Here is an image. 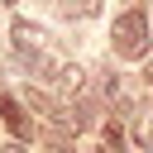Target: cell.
Instances as JSON below:
<instances>
[{
  "instance_id": "277c9868",
  "label": "cell",
  "mask_w": 153,
  "mask_h": 153,
  "mask_svg": "<svg viewBox=\"0 0 153 153\" xmlns=\"http://www.w3.org/2000/svg\"><path fill=\"white\" fill-rule=\"evenodd\" d=\"M81 86H86V72H81V67H72V62H67V67H57V91H67V96H72V91H81Z\"/></svg>"
},
{
  "instance_id": "3957f363",
  "label": "cell",
  "mask_w": 153,
  "mask_h": 153,
  "mask_svg": "<svg viewBox=\"0 0 153 153\" xmlns=\"http://www.w3.org/2000/svg\"><path fill=\"white\" fill-rule=\"evenodd\" d=\"M0 120H5V129L24 143V139H33V120H29V110L14 100V96H0Z\"/></svg>"
},
{
  "instance_id": "8992f818",
  "label": "cell",
  "mask_w": 153,
  "mask_h": 153,
  "mask_svg": "<svg viewBox=\"0 0 153 153\" xmlns=\"http://www.w3.org/2000/svg\"><path fill=\"white\" fill-rule=\"evenodd\" d=\"M53 148H57V153H76V148H72V139H67V134H53Z\"/></svg>"
},
{
  "instance_id": "9c48e42d",
  "label": "cell",
  "mask_w": 153,
  "mask_h": 153,
  "mask_svg": "<svg viewBox=\"0 0 153 153\" xmlns=\"http://www.w3.org/2000/svg\"><path fill=\"white\" fill-rule=\"evenodd\" d=\"M139 139H143V143H148V148H153V129H143V134H139Z\"/></svg>"
},
{
  "instance_id": "ba28073f",
  "label": "cell",
  "mask_w": 153,
  "mask_h": 153,
  "mask_svg": "<svg viewBox=\"0 0 153 153\" xmlns=\"http://www.w3.org/2000/svg\"><path fill=\"white\" fill-rule=\"evenodd\" d=\"M0 153H24V143H5V148H0Z\"/></svg>"
},
{
  "instance_id": "6da1fadb",
  "label": "cell",
  "mask_w": 153,
  "mask_h": 153,
  "mask_svg": "<svg viewBox=\"0 0 153 153\" xmlns=\"http://www.w3.org/2000/svg\"><path fill=\"white\" fill-rule=\"evenodd\" d=\"M110 43H115V57L139 62V57L148 53V14H143V10H124V14L115 19V29H110Z\"/></svg>"
},
{
  "instance_id": "5b68a950",
  "label": "cell",
  "mask_w": 153,
  "mask_h": 153,
  "mask_svg": "<svg viewBox=\"0 0 153 153\" xmlns=\"http://www.w3.org/2000/svg\"><path fill=\"white\" fill-rule=\"evenodd\" d=\"M105 148H110V153L124 148V129H120V124H105Z\"/></svg>"
},
{
  "instance_id": "30bf717a",
  "label": "cell",
  "mask_w": 153,
  "mask_h": 153,
  "mask_svg": "<svg viewBox=\"0 0 153 153\" xmlns=\"http://www.w3.org/2000/svg\"><path fill=\"white\" fill-rule=\"evenodd\" d=\"M143 76H148V86H153V67H148V72H143Z\"/></svg>"
},
{
  "instance_id": "52a82bcc",
  "label": "cell",
  "mask_w": 153,
  "mask_h": 153,
  "mask_svg": "<svg viewBox=\"0 0 153 153\" xmlns=\"http://www.w3.org/2000/svg\"><path fill=\"white\" fill-rule=\"evenodd\" d=\"M81 10L86 14H100V0H81Z\"/></svg>"
},
{
  "instance_id": "7a4b0ae2",
  "label": "cell",
  "mask_w": 153,
  "mask_h": 153,
  "mask_svg": "<svg viewBox=\"0 0 153 153\" xmlns=\"http://www.w3.org/2000/svg\"><path fill=\"white\" fill-rule=\"evenodd\" d=\"M10 38H14V48H19L29 62H38V57H43V38H48V33H43L38 24H29V19H14V24H10Z\"/></svg>"
}]
</instances>
